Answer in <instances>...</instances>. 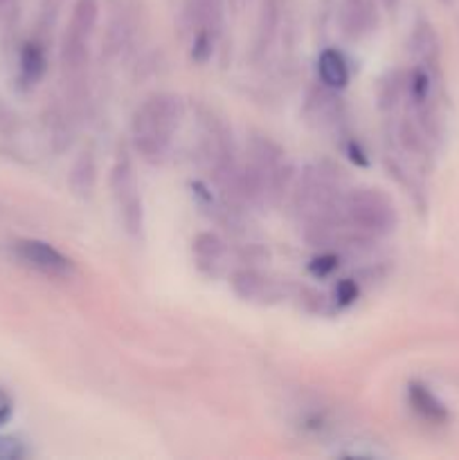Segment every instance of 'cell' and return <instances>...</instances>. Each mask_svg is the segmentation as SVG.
<instances>
[{
    "instance_id": "obj_1",
    "label": "cell",
    "mask_w": 459,
    "mask_h": 460,
    "mask_svg": "<svg viewBox=\"0 0 459 460\" xmlns=\"http://www.w3.org/2000/svg\"><path fill=\"white\" fill-rule=\"evenodd\" d=\"M183 119L184 103L178 94L156 93L144 99L130 121V142L135 153L148 164L169 160Z\"/></svg>"
},
{
    "instance_id": "obj_2",
    "label": "cell",
    "mask_w": 459,
    "mask_h": 460,
    "mask_svg": "<svg viewBox=\"0 0 459 460\" xmlns=\"http://www.w3.org/2000/svg\"><path fill=\"white\" fill-rule=\"evenodd\" d=\"M345 175L328 162H315L292 184V209L306 229L338 218V205L345 196Z\"/></svg>"
},
{
    "instance_id": "obj_3",
    "label": "cell",
    "mask_w": 459,
    "mask_h": 460,
    "mask_svg": "<svg viewBox=\"0 0 459 460\" xmlns=\"http://www.w3.org/2000/svg\"><path fill=\"white\" fill-rule=\"evenodd\" d=\"M340 227L354 243L374 241L394 232L399 214L385 191L374 187L349 189L338 205Z\"/></svg>"
},
{
    "instance_id": "obj_4",
    "label": "cell",
    "mask_w": 459,
    "mask_h": 460,
    "mask_svg": "<svg viewBox=\"0 0 459 460\" xmlns=\"http://www.w3.org/2000/svg\"><path fill=\"white\" fill-rule=\"evenodd\" d=\"M99 21L97 0H76L61 40V66L72 79H81L88 67L90 39Z\"/></svg>"
},
{
    "instance_id": "obj_5",
    "label": "cell",
    "mask_w": 459,
    "mask_h": 460,
    "mask_svg": "<svg viewBox=\"0 0 459 460\" xmlns=\"http://www.w3.org/2000/svg\"><path fill=\"white\" fill-rule=\"evenodd\" d=\"M111 193L115 200L117 214L122 225L130 236H142L144 232V205L140 193L138 173H135L133 160L122 153L111 169Z\"/></svg>"
},
{
    "instance_id": "obj_6",
    "label": "cell",
    "mask_w": 459,
    "mask_h": 460,
    "mask_svg": "<svg viewBox=\"0 0 459 460\" xmlns=\"http://www.w3.org/2000/svg\"><path fill=\"white\" fill-rule=\"evenodd\" d=\"M12 254L21 265L50 279H66L75 270L72 261L61 250H57L50 243L39 241V238H22V241H16L12 245Z\"/></svg>"
},
{
    "instance_id": "obj_7",
    "label": "cell",
    "mask_w": 459,
    "mask_h": 460,
    "mask_svg": "<svg viewBox=\"0 0 459 460\" xmlns=\"http://www.w3.org/2000/svg\"><path fill=\"white\" fill-rule=\"evenodd\" d=\"M223 16V0H187L184 3V21L192 34L219 36Z\"/></svg>"
},
{
    "instance_id": "obj_8",
    "label": "cell",
    "mask_w": 459,
    "mask_h": 460,
    "mask_svg": "<svg viewBox=\"0 0 459 460\" xmlns=\"http://www.w3.org/2000/svg\"><path fill=\"white\" fill-rule=\"evenodd\" d=\"M408 402L430 425H446L450 420L448 407L432 394L430 386L421 385V382L408 385Z\"/></svg>"
},
{
    "instance_id": "obj_9",
    "label": "cell",
    "mask_w": 459,
    "mask_h": 460,
    "mask_svg": "<svg viewBox=\"0 0 459 460\" xmlns=\"http://www.w3.org/2000/svg\"><path fill=\"white\" fill-rule=\"evenodd\" d=\"M194 256H196L198 268L210 274H219L228 261V245L223 238L214 232H202L194 238Z\"/></svg>"
},
{
    "instance_id": "obj_10",
    "label": "cell",
    "mask_w": 459,
    "mask_h": 460,
    "mask_svg": "<svg viewBox=\"0 0 459 460\" xmlns=\"http://www.w3.org/2000/svg\"><path fill=\"white\" fill-rule=\"evenodd\" d=\"M48 70V52L45 45L39 40H27L21 49V58H18V81L25 88L39 84Z\"/></svg>"
},
{
    "instance_id": "obj_11",
    "label": "cell",
    "mask_w": 459,
    "mask_h": 460,
    "mask_svg": "<svg viewBox=\"0 0 459 460\" xmlns=\"http://www.w3.org/2000/svg\"><path fill=\"white\" fill-rule=\"evenodd\" d=\"M318 76L324 88L340 93L349 84V63H346V58L338 49H324L318 57Z\"/></svg>"
},
{
    "instance_id": "obj_12",
    "label": "cell",
    "mask_w": 459,
    "mask_h": 460,
    "mask_svg": "<svg viewBox=\"0 0 459 460\" xmlns=\"http://www.w3.org/2000/svg\"><path fill=\"white\" fill-rule=\"evenodd\" d=\"M232 286L234 292H237L241 299H266V296H273L274 295V286L268 281V279L261 277L259 272L255 270H241L232 277Z\"/></svg>"
},
{
    "instance_id": "obj_13",
    "label": "cell",
    "mask_w": 459,
    "mask_h": 460,
    "mask_svg": "<svg viewBox=\"0 0 459 460\" xmlns=\"http://www.w3.org/2000/svg\"><path fill=\"white\" fill-rule=\"evenodd\" d=\"M94 182H97V166H94V157L90 151H84L76 162L72 164L70 171V187L76 196L88 198L93 193Z\"/></svg>"
},
{
    "instance_id": "obj_14",
    "label": "cell",
    "mask_w": 459,
    "mask_h": 460,
    "mask_svg": "<svg viewBox=\"0 0 459 460\" xmlns=\"http://www.w3.org/2000/svg\"><path fill=\"white\" fill-rule=\"evenodd\" d=\"M374 9L372 4L364 3V0H354L346 9L345 16V27L351 36H358L360 31H369L374 25Z\"/></svg>"
},
{
    "instance_id": "obj_15",
    "label": "cell",
    "mask_w": 459,
    "mask_h": 460,
    "mask_svg": "<svg viewBox=\"0 0 459 460\" xmlns=\"http://www.w3.org/2000/svg\"><path fill=\"white\" fill-rule=\"evenodd\" d=\"M274 27H277V9H274L273 4H268V7H264L259 31H256V49H259V52L268 49V45L273 43Z\"/></svg>"
},
{
    "instance_id": "obj_16",
    "label": "cell",
    "mask_w": 459,
    "mask_h": 460,
    "mask_svg": "<svg viewBox=\"0 0 459 460\" xmlns=\"http://www.w3.org/2000/svg\"><path fill=\"white\" fill-rule=\"evenodd\" d=\"M216 36L212 34H194L192 39V58L196 63H207L214 52Z\"/></svg>"
},
{
    "instance_id": "obj_17",
    "label": "cell",
    "mask_w": 459,
    "mask_h": 460,
    "mask_svg": "<svg viewBox=\"0 0 459 460\" xmlns=\"http://www.w3.org/2000/svg\"><path fill=\"white\" fill-rule=\"evenodd\" d=\"M25 445L14 436H0V460H18L25 456Z\"/></svg>"
},
{
    "instance_id": "obj_18",
    "label": "cell",
    "mask_w": 459,
    "mask_h": 460,
    "mask_svg": "<svg viewBox=\"0 0 459 460\" xmlns=\"http://www.w3.org/2000/svg\"><path fill=\"white\" fill-rule=\"evenodd\" d=\"M338 268V256L336 254H322L320 259L313 261V265H310V272L315 274V277H328V274L333 272V270Z\"/></svg>"
},
{
    "instance_id": "obj_19",
    "label": "cell",
    "mask_w": 459,
    "mask_h": 460,
    "mask_svg": "<svg viewBox=\"0 0 459 460\" xmlns=\"http://www.w3.org/2000/svg\"><path fill=\"white\" fill-rule=\"evenodd\" d=\"M356 296H358V288H356V283L351 281V279H345V281L338 283V288H336L338 304L349 305V304H354Z\"/></svg>"
},
{
    "instance_id": "obj_20",
    "label": "cell",
    "mask_w": 459,
    "mask_h": 460,
    "mask_svg": "<svg viewBox=\"0 0 459 460\" xmlns=\"http://www.w3.org/2000/svg\"><path fill=\"white\" fill-rule=\"evenodd\" d=\"M12 413H14V402H12V398H9L7 391L0 389V427L7 425L9 418H12Z\"/></svg>"
}]
</instances>
